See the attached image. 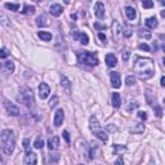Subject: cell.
Returning a JSON list of instances; mask_svg holds the SVG:
<instances>
[{
	"label": "cell",
	"mask_w": 165,
	"mask_h": 165,
	"mask_svg": "<svg viewBox=\"0 0 165 165\" xmlns=\"http://www.w3.org/2000/svg\"><path fill=\"white\" fill-rule=\"evenodd\" d=\"M134 70H135V74H137L138 77L146 80V79H150V77L154 76L155 66H154V62L150 58L137 57L135 63H134Z\"/></svg>",
	"instance_id": "cell-1"
},
{
	"label": "cell",
	"mask_w": 165,
	"mask_h": 165,
	"mask_svg": "<svg viewBox=\"0 0 165 165\" xmlns=\"http://www.w3.org/2000/svg\"><path fill=\"white\" fill-rule=\"evenodd\" d=\"M0 139H2V148L5 155H12L14 151V146H16V138H14V133L10 129H4L0 134Z\"/></svg>",
	"instance_id": "cell-2"
},
{
	"label": "cell",
	"mask_w": 165,
	"mask_h": 165,
	"mask_svg": "<svg viewBox=\"0 0 165 165\" xmlns=\"http://www.w3.org/2000/svg\"><path fill=\"white\" fill-rule=\"evenodd\" d=\"M77 56V61L80 63H84V64H88V66H97L99 63L98 61V57L96 53H92V52H88V51H79L76 53Z\"/></svg>",
	"instance_id": "cell-3"
},
{
	"label": "cell",
	"mask_w": 165,
	"mask_h": 165,
	"mask_svg": "<svg viewBox=\"0 0 165 165\" xmlns=\"http://www.w3.org/2000/svg\"><path fill=\"white\" fill-rule=\"evenodd\" d=\"M89 123H90V129H92L93 134H94L98 139H101L102 142L106 143L107 139H109V137H107V133L101 128V124H99V121L97 120V118L96 116H90Z\"/></svg>",
	"instance_id": "cell-4"
},
{
	"label": "cell",
	"mask_w": 165,
	"mask_h": 165,
	"mask_svg": "<svg viewBox=\"0 0 165 165\" xmlns=\"http://www.w3.org/2000/svg\"><path fill=\"white\" fill-rule=\"evenodd\" d=\"M18 101L21 103H25L27 107H34L35 99H34V93L28 87L21 88L19 94H18Z\"/></svg>",
	"instance_id": "cell-5"
},
{
	"label": "cell",
	"mask_w": 165,
	"mask_h": 165,
	"mask_svg": "<svg viewBox=\"0 0 165 165\" xmlns=\"http://www.w3.org/2000/svg\"><path fill=\"white\" fill-rule=\"evenodd\" d=\"M4 107H5L6 112H8L10 116H18L19 115V109L14 103L8 101V99H4Z\"/></svg>",
	"instance_id": "cell-6"
},
{
	"label": "cell",
	"mask_w": 165,
	"mask_h": 165,
	"mask_svg": "<svg viewBox=\"0 0 165 165\" xmlns=\"http://www.w3.org/2000/svg\"><path fill=\"white\" fill-rule=\"evenodd\" d=\"M72 38L75 39V40H79L81 43L83 45H87L88 43H89V38H88V35L85 34V32H80V31H74L72 32Z\"/></svg>",
	"instance_id": "cell-7"
},
{
	"label": "cell",
	"mask_w": 165,
	"mask_h": 165,
	"mask_svg": "<svg viewBox=\"0 0 165 165\" xmlns=\"http://www.w3.org/2000/svg\"><path fill=\"white\" fill-rule=\"evenodd\" d=\"M49 93H51V88H49V85H47L45 83H41L39 85V97L41 99H45V98H48Z\"/></svg>",
	"instance_id": "cell-8"
},
{
	"label": "cell",
	"mask_w": 165,
	"mask_h": 165,
	"mask_svg": "<svg viewBox=\"0 0 165 165\" xmlns=\"http://www.w3.org/2000/svg\"><path fill=\"white\" fill-rule=\"evenodd\" d=\"M63 120H64V112H63L62 109H58L54 113V125L56 126H61L62 123H63Z\"/></svg>",
	"instance_id": "cell-9"
},
{
	"label": "cell",
	"mask_w": 165,
	"mask_h": 165,
	"mask_svg": "<svg viewBox=\"0 0 165 165\" xmlns=\"http://www.w3.org/2000/svg\"><path fill=\"white\" fill-rule=\"evenodd\" d=\"M49 12H51V14L53 17H60L63 12V8H62L61 4H52L51 8H49Z\"/></svg>",
	"instance_id": "cell-10"
},
{
	"label": "cell",
	"mask_w": 165,
	"mask_h": 165,
	"mask_svg": "<svg viewBox=\"0 0 165 165\" xmlns=\"http://www.w3.org/2000/svg\"><path fill=\"white\" fill-rule=\"evenodd\" d=\"M112 34H113V38L119 40L121 38V35H123V28H121V26L119 25V22H116L115 21L113 25H112Z\"/></svg>",
	"instance_id": "cell-11"
},
{
	"label": "cell",
	"mask_w": 165,
	"mask_h": 165,
	"mask_svg": "<svg viewBox=\"0 0 165 165\" xmlns=\"http://www.w3.org/2000/svg\"><path fill=\"white\" fill-rule=\"evenodd\" d=\"M111 84L113 88H120L121 87V79L119 72H111Z\"/></svg>",
	"instance_id": "cell-12"
},
{
	"label": "cell",
	"mask_w": 165,
	"mask_h": 165,
	"mask_svg": "<svg viewBox=\"0 0 165 165\" xmlns=\"http://www.w3.org/2000/svg\"><path fill=\"white\" fill-rule=\"evenodd\" d=\"M36 163H38L36 155H35L34 152H31V151H27V155L25 157V164H27V165H35Z\"/></svg>",
	"instance_id": "cell-13"
},
{
	"label": "cell",
	"mask_w": 165,
	"mask_h": 165,
	"mask_svg": "<svg viewBox=\"0 0 165 165\" xmlns=\"http://www.w3.org/2000/svg\"><path fill=\"white\" fill-rule=\"evenodd\" d=\"M61 85H62V88L66 90L67 94H70L71 93V81H70V79L66 77L64 75L61 76Z\"/></svg>",
	"instance_id": "cell-14"
},
{
	"label": "cell",
	"mask_w": 165,
	"mask_h": 165,
	"mask_svg": "<svg viewBox=\"0 0 165 165\" xmlns=\"http://www.w3.org/2000/svg\"><path fill=\"white\" fill-rule=\"evenodd\" d=\"M94 14L98 18H102L105 16V6L101 2H97L94 5Z\"/></svg>",
	"instance_id": "cell-15"
},
{
	"label": "cell",
	"mask_w": 165,
	"mask_h": 165,
	"mask_svg": "<svg viewBox=\"0 0 165 165\" xmlns=\"http://www.w3.org/2000/svg\"><path fill=\"white\" fill-rule=\"evenodd\" d=\"M48 147L51 151H53V150H57L60 148V138L58 137H52L48 139Z\"/></svg>",
	"instance_id": "cell-16"
},
{
	"label": "cell",
	"mask_w": 165,
	"mask_h": 165,
	"mask_svg": "<svg viewBox=\"0 0 165 165\" xmlns=\"http://www.w3.org/2000/svg\"><path fill=\"white\" fill-rule=\"evenodd\" d=\"M106 63H107V66L109 67H115L116 66V63H118V60H116V57H115L113 54H107L106 56Z\"/></svg>",
	"instance_id": "cell-17"
},
{
	"label": "cell",
	"mask_w": 165,
	"mask_h": 165,
	"mask_svg": "<svg viewBox=\"0 0 165 165\" xmlns=\"http://www.w3.org/2000/svg\"><path fill=\"white\" fill-rule=\"evenodd\" d=\"M112 106L115 109H119L121 106V97H120L119 93H113L112 94Z\"/></svg>",
	"instance_id": "cell-18"
},
{
	"label": "cell",
	"mask_w": 165,
	"mask_h": 165,
	"mask_svg": "<svg viewBox=\"0 0 165 165\" xmlns=\"http://www.w3.org/2000/svg\"><path fill=\"white\" fill-rule=\"evenodd\" d=\"M36 25L39 27H44V26H48L49 25V21H48V18L44 16V14H41V16H39L36 18Z\"/></svg>",
	"instance_id": "cell-19"
},
{
	"label": "cell",
	"mask_w": 165,
	"mask_h": 165,
	"mask_svg": "<svg viewBox=\"0 0 165 165\" xmlns=\"http://www.w3.org/2000/svg\"><path fill=\"white\" fill-rule=\"evenodd\" d=\"M125 14H126L128 19H130V21L134 19L135 16H137V13H135V9L132 8V6H126V8H125Z\"/></svg>",
	"instance_id": "cell-20"
},
{
	"label": "cell",
	"mask_w": 165,
	"mask_h": 165,
	"mask_svg": "<svg viewBox=\"0 0 165 165\" xmlns=\"http://www.w3.org/2000/svg\"><path fill=\"white\" fill-rule=\"evenodd\" d=\"M157 19H156V17H150V18H147L146 19V26L148 27V28H155V27H157Z\"/></svg>",
	"instance_id": "cell-21"
},
{
	"label": "cell",
	"mask_w": 165,
	"mask_h": 165,
	"mask_svg": "<svg viewBox=\"0 0 165 165\" xmlns=\"http://www.w3.org/2000/svg\"><path fill=\"white\" fill-rule=\"evenodd\" d=\"M38 36L43 40V41H51L52 40V34H49L47 31H39Z\"/></svg>",
	"instance_id": "cell-22"
},
{
	"label": "cell",
	"mask_w": 165,
	"mask_h": 165,
	"mask_svg": "<svg viewBox=\"0 0 165 165\" xmlns=\"http://www.w3.org/2000/svg\"><path fill=\"white\" fill-rule=\"evenodd\" d=\"M145 94H146V98H147V103L154 107L155 106V97H152V92L150 89H147Z\"/></svg>",
	"instance_id": "cell-23"
},
{
	"label": "cell",
	"mask_w": 165,
	"mask_h": 165,
	"mask_svg": "<svg viewBox=\"0 0 165 165\" xmlns=\"http://www.w3.org/2000/svg\"><path fill=\"white\" fill-rule=\"evenodd\" d=\"M4 67H5V70H6V72L8 74H13L14 72V63L12 61H5Z\"/></svg>",
	"instance_id": "cell-24"
},
{
	"label": "cell",
	"mask_w": 165,
	"mask_h": 165,
	"mask_svg": "<svg viewBox=\"0 0 165 165\" xmlns=\"http://www.w3.org/2000/svg\"><path fill=\"white\" fill-rule=\"evenodd\" d=\"M34 147H35V148H38V150H41L43 147H44V141H43V138L40 137V135H39V137H38L36 139H35V142H34Z\"/></svg>",
	"instance_id": "cell-25"
},
{
	"label": "cell",
	"mask_w": 165,
	"mask_h": 165,
	"mask_svg": "<svg viewBox=\"0 0 165 165\" xmlns=\"http://www.w3.org/2000/svg\"><path fill=\"white\" fill-rule=\"evenodd\" d=\"M22 13H23V14H34V13H35V6H32V5H26L25 8H23V10H22Z\"/></svg>",
	"instance_id": "cell-26"
},
{
	"label": "cell",
	"mask_w": 165,
	"mask_h": 165,
	"mask_svg": "<svg viewBox=\"0 0 165 165\" xmlns=\"http://www.w3.org/2000/svg\"><path fill=\"white\" fill-rule=\"evenodd\" d=\"M5 8L6 9H10L13 12H17L19 9V5L18 4H12V3H5Z\"/></svg>",
	"instance_id": "cell-27"
},
{
	"label": "cell",
	"mask_w": 165,
	"mask_h": 165,
	"mask_svg": "<svg viewBox=\"0 0 165 165\" xmlns=\"http://www.w3.org/2000/svg\"><path fill=\"white\" fill-rule=\"evenodd\" d=\"M142 5H143V8L150 9L154 6V3H152V0H142Z\"/></svg>",
	"instance_id": "cell-28"
},
{
	"label": "cell",
	"mask_w": 165,
	"mask_h": 165,
	"mask_svg": "<svg viewBox=\"0 0 165 165\" xmlns=\"http://www.w3.org/2000/svg\"><path fill=\"white\" fill-rule=\"evenodd\" d=\"M57 103H58V97H57V96H53V98L51 99V102H49V106H51V109L56 107Z\"/></svg>",
	"instance_id": "cell-29"
},
{
	"label": "cell",
	"mask_w": 165,
	"mask_h": 165,
	"mask_svg": "<svg viewBox=\"0 0 165 165\" xmlns=\"http://www.w3.org/2000/svg\"><path fill=\"white\" fill-rule=\"evenodd\" d=\"M135 83V79L133 76H128L126 77V80H125V84L128 85V87H132V85Z\"/></svg>",
	"instance_id": "cell-30"
},
{
	"label": "cell",
	"mask_w": 165,
	"mask_h": 165,
	"mask_svg": "<svg viewBox=\"0 0 165 165\" xmlns=\"http://www.w3.org/2000/svg\"><path fill=\"white\" fill-rule=\"evenodd\" d=\"M60 160V154H53L49 157V163H57Z\"/></svg>",
	"instance_id": "cell-31"
},
{
	"label": "cell",
	"mask_w": 165,
	"mask_h": 165,
	"mask_svg": "<svg viewBox=\"0 0 165 165\" xmlns=\"http://www.w3.org/2000/svg\"><path fill=\"white\" fill-rule=\"evenodd\" d=\"M0 17H2V23H3L4 26H8V27H10V23L8 22V18H6V16H5L4 13H2V16H0Z\"/></svg>",
	"instance_id": "cell-32"
},
{
	"label": "cell",
	"mask_w": 165,
	"mask_h": 165,
	"mask_svg": "<svg viewBox=\"0 0 165 165\" xmlns=\"http://www.w3.org/2000/svg\"><path fill=\"white\" fill-rule=\"evenodd\" d=\"M154 110H155V112H156V116H159V118H161L163 116V111H161V109L159 106H154Z\"/></svg>",
	"instance_id": "cell-33"
},
{
	"label": "cell",
	"mask_w": 165,
	"mask_h": 165,
	"mask_svg": "<svg viewBox=\"0 0 165 165\" xmlns=\"http://www.w3.org/2000/svg\"><path fill=\"white\" fill-rule=\"evenodd\" d=\"M129 57H130V52H129V51H125V52H123V54H121V58H123V61H128Z\"/></svg>",
	"instance_id": "cell-34"
},
{
	"label": "cell",
	"mask_w": 165,
	"mask_h": 165,
	"mask_svg": "<svg viewBox=\"0 0 165 165\" xmlns=\"http://www.w3.org/2000/svg\"><path fill=\"white\" fill-rule=\"evenodd\" d=\"M6 56H8V51H6L5 48H2V51H0V58H6Z\"/></svg>",
	"instance_id": "cell-35"
},
{
	"label": "cell",
	"mask_w": 165,
	"mask_h": 165,
	"mask_svg": "<svg viewBox=\"0 0 165 165\" xmlns=\"http://www.w3.org/2000/svg\"><path fill=\"white\" fill-rule=\"evenodd\" d=\"M138 106H139V103H137V102H132L130 106H128V111H132V110H134V109H138Z\"/></svg>",
	"instance_id": "cell-36"
},
{
	"label": "cell",
	"mask_w": 165,
	"mask_h": 165,
	"mask_svg": "<svg viewBox=\"0 0 165 165\" xmlns=\"http://www.w3.org/2000/svg\"><path fill=\"white\" fill-rule=\"evenodd\" d=\"M139 49H142V51H145V52H150V47L147 44H145V43L139 44Z\"/></svg>",
	"instance_id": "cell-37"
},
{
	"label": "cell",
	"mask_w": 165,
	"mask_h": 165,
	"mask_svg": "<svg viewBox=\"0 0 165 165\" xmlns=\"http://www.w3.org/2000/svg\"><path fill=\"white\" fill-rule=\"evenodd\" d=\"M138 116H139L141 120H146V119H147V113L143 112V111H139V112H138Z\"/></svg>",
	"instance_id": "cell-38"
},
{
	"label": "cell",
	"mask_w": 165,
	"mask_h": 165,
	"mask_svg": "<svg viewBox=\"0 0 165 165\" xmlns=\"http://www.w3.org/2000/svg\"><path fill=\"white\" fill-rule=\"evenodd\" d=\"M139 35H141V36H146V39L151 38V34H150V32H143V30H139Z\"/></svg>",
	"instance_id": "cell-39"
},
{
	"label": "cell",
	"mask_w": 165,
	"mask_h": 165,
	"mask_svg": "<svg viewBox=\"0 0 165 165\" xmlns=\"http://www.w3.org/2000/svg\"><path fill=\"white\" fill-rule=\"evenodd\" d=\"M23 147L26 151H28V147H30V139H25L23 141Z\"/></svg>",
	"instance_id": "cell-40"
},
{
	"label": "cell",
	"mask_w": 165,
	"mask_h": 165,
	"mask_svg": "<svg viewBox=\"0 0 165 165\" xmlns=\"http://www.w3.org/2000/svg\"><path fill=\"white\" fill-rule=\"evenodd\" d=\"M98 38H99V40H101V41H106V35L103 32H99L98 34Z\"/></svg>",
	"instance_id": "cell-41"
},
{
	"label": "cell",
	"mask_w": 165,
	"mask_h": 165,
	"mask_svg": "<svg viewBox=\"0 0 165 165\" xmlns=\"http://www.w3.org/2000/svg\"><path fill=\"white\" fill-rule=\"evenodd\" d=\"M63 137H64V139H66V142H67V143L70 142V135H68V132H63Z\"/></svg>",
	"instance_id": "cell-42"
},
{
	"label": "cell",
	"mask_w": 165,
	"mask_h": 165,
	"mask_svg": "<svg viewBox=\"0 0 165 165\" xmlns=\"http://www.w3.org/2000/svg\"><path fill=\"white\" fill-rule=\"evenodd\" d=\"M96 27L99 28V30H105V28H106V26L105 25H101V23H96Z\"/></svg>",
	"instance_id": "cell-43"
},
{
	"label": "cell",
	"mask_w": 165,
	"mask_h": 165,
	"mask_svg": "<svg viewBox=\"0 0 165 165\" xmlns=\"http://www.w3.org/2000/svg\"><path fill=\"white\" fill-rule=\"evenodd\" d=\"M160 83H161V87H165V76H163V77H161Z\"/></svg>",
	"instance_id": "cell-44"
},
{
	"label": "cell",
	"mask_w": 165,
	"mask_h": 165,
	"mask_svg": "<svg viewBox=\"0 0 165 165\" xmlns=\"http://www.w3.org/2000/svg\"><path fill=\"white\" fill-rule=\"evenodd\" d=\"M161 17L165 18V10H161Z\"/></svg>",
	"instance_id": "cell-45"
},
{
	"label": "cell",
	"mask_w": 165,
	"mask_h": 165,
	"mask_svg": "<svg viewBox=\"0 0 165 165\" xmlns=\"http://www.w3.org/2000/svg\"><path fill=\"white\" fill-rule=\"evenodd\" d=\"M71 18H72V19H76V14H71Z\"/></svg>",
	"instance_id": "cell-46"
},
{
	"label": "cell",
	"mask_w": 165,
	"mask_h": 165,
	"mask_svg": "<svg viewBox=\"0 0 165 165\" xmlns=\"http://www.w3.org/2000/svg\"><path fill=\"white\" fill-rule=\"evenodd\" d=\"M163 51H164V53H165V44H163Z\"/></svg>",
	"instance_id": "cell-47"
},
{
	"label": "cell",
	"mask_w": 165,
	"mask_h": 165,
	"mask_svg": "<svg viewBox=\"0 0 165 165\" xmlns=\"http://www.w3.org/2000/svg\"><path fill=\"white\" fill-rule=\"evenodd\" d=\"M161 3H163V5H165V0H161Z\"/></svg>",
	"instance_id": "cell-48"
},
{
	"label": "cell",
	"mask_w": 165,
	"mask_h": 165,
	"mask_svg": "<svg viewBox=\"0 0 165 165\" xmlns=\"http://www.w3.org/2000/svg\"><path fill=\"white\" fill-rule=\"evenodd\" d=\"M36 2H43V0H36Z\"/></svg>",
	"instance_id": "cell-49"
},
{
	"label": "cell",
	"mask_w": 165,
	"mask_h": 165,
	"mask_svg": "<svg viewBox=\"0 0 165 165\" xmlns=\"http://www.w3.org/2000/svg\"><path fill=\"white\" fill-rule=\"evenodd\" d=\"M164 103H165V98H164Z\"/></svg>",
	"instance_id": "cell-50"
}]
</instances>
